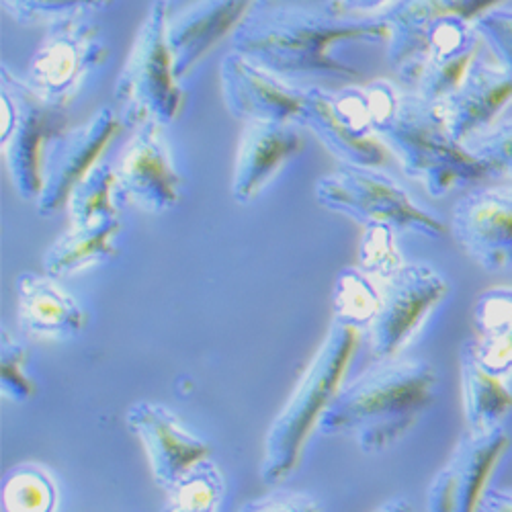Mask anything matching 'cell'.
<instances>
[{"instance_id": "6da1fadb", "label": "cell", "mask_w": 512, "mask_h": 512, "mask_svg": "<svg viewBox=\"0 0 512 512\" xmlns=\"http://www.w3.org/2000/svg\"><path fill=\"white\" fill-rule=\"evenodd\" d=\"M383 15L357 17L336 0H256L232 35V48L295 84H353L361 72L336 58L343 44H388Z\"/></svg>"}, {"instance_id": "7a4b0ae2", "label": "cell", "mask_w": 512, "mask_h": 512, "mask_svg": "<svg viewBox=\"0 0 512 512\" xmlns=\"http://www.w3.org/2000/svg\"><path fill=\"white\" fill-rule=\"evenodd\" d=\"M439 388L433 363L383 359L347 381L320 422L326 437H343L367 455L400 443L431 410Z\"/></svg>"}, {"instance_id": "3957f363", "label": "cell", "mask_w": 512, "mask_h": 512, "mask_svg": "<svg viewBox=\"0 0 512 512\" xmlns=\"http://www.w3.org/2000/svg\"><path fill=\"white\" fill-rule=\"evenodd\" d=\"M363 338L365 332L359 328L332 322L322 345L265 435L259 472L267 486L277 488L297 472L312 435L320 429L324 414L347 383Z\"/></svg>"}, {"instance_id": "277c9868", "label": "cell", "mask_w": 512, "mask_h": 512, "mask_svg": "<svg viewBox=\"0 0 512 512\" xmlns=\"http://www.w3.org/2000/svg\"><path fill=\"white\" fill-rule=\"evenodd\" d=\"M375 138L394 154L402 173L439 199L494 177L492 170L455 140L437 107L416 95L402 93L394 117Z\"/></svg>"}, {"instance_id": "5b68a950", "label": "cell", "mask_w": 512, "mask_h": 512, "mask_svg": "<svg viewBox=\"0 0 512 512\" xmlns=\"http://www.w3.org/2000/svg\"><path fill=\"white\" fill-rule=\"evenodd\" d=\"M166 37V0L150 5L117 76L113 97L125 125H173L187 103Z\"/></svg>"}, {"instance_id": "8992f818", "label": "cell", "mask_w": 512, "mask_h": 512, "mask_svg": "<svg viewBox=\"0 0 512 512\" xmlns=\"http://www.w3.org/2000/svg\"><path fill=\"white\" fill-rule=\"evenodd\" d=\"M316 201L324 209L361 224H386L398 234H416L439 240L447 224L424 209L404 185L379 170V166L340 164L334 173L316 183Z\"/></svg>"}, {"instance_id": "52a82bcc", "label": "cell", "mask_w": 512, "mask_h": 512, "mask_svg": "<svg viewBox=\"0 0 512 512\" xmlns=\"http://www.w3.org/2000/svg\"><path fill=\"white\" fill-rule=\"evenodd\" d=\"M0 146L21 199L37 201L48 144L68 127L66 109L39 99L9 66L0 72Z\"/></svg>"}, {"instance_id": "ba28073f", "label": "cell", "mask_w": 512, "mask_h": 512, "mask_svg": "<svg viewBox=\"0 0 512 512\" xmlns=\"http://www.w3.org/2000/svg\"><path fill=\"white\" fill-rule=\"evenodd\" d=\"M109 48L89 13L58 19L29 60L25 82L46 103L68 109L87 80L105 66Z\"/></svg>"}, {"instance_id": "9c48e42d", "label": "cell", "mask_w": 512, "mask_h": 512, "mask_svg": "<svg viewBox=\"0 0 512 512\" xmlns=\"http://www.w3.org/2000/svg\"><path fill=\"white\" fill-rule=\"evenodd\" d=\"M379 285L381 304L365 332L375 361L402 357L451 293L449 279L426 263H406Z\"/></svg>"}, {"instance_id": "30bf717a", "label": "cell", "mask_w": 512, "mask_h": 512, "mask_svg": "<svg viewBox=\"0 0 512 512\" xmlns=\"http://www.w3.org/2000/svg\"><path fill=\"white\" fill-rule=\"evenodd\" d=\"M117 109L103 107L78 127H66L52 138L41 168V193L35 201L41 218H52L68 205L72 189L103 162V154L123 132Z\"/></svg>"}, {"instance_id": "8fae6325", "label": "cell", "mask_w": 512, "mask_h": 512, "mask_svg": "<svg viewBox=\"0 0 512 512\" xmlns=\"http://www.w3.org/2000/svg\"><path fill=\"white\" fill-rule=\"evenodd\" d=\"M510 449L504 426L486 435L465 431L426 490V512H480Z\"/></svg>"}, {"instance_id": "7c38bea8", "label": "cell", "mask_w": 512, "mask_h": 512, "mask_svg": "<svg viewBox=\"0 0 512 512\" xmlns=\"http://www.w3.org/2000/svg\"><path fill=\"white\" fill-rule=\"evenodd\" d=\"M449 230L486 273L512 271V183L484 185L463 195L453 207Z\"/></svg>"}, {"instance_id": "4fadbf2b", "label": "cell", "mask_w": 512, "mask_h": 512, "mask_svg": "<svg viewBox=\"0 0 512 512\" xmlns=\"http://www.w3.org/2000/svg\"><path fill=\"white\" fill-rule=\"evenodd\" d=\"M256 0H166V37L181 80L238 29Z\"/></svg>"}, {"instance_id": "5bb4252c", "label": "cell", "mask_w": 512, "mask_h": 512, "mask_svg": "<svg viewBox=\"0 0 512 512\" xmlns=\"http://www.w3.org/2000/svg\"><path fill=\"white\" fill-rule=\"evenodd\" d=\"M148 457L154 484L164 492L195 465L211 459V445L191 433L181 418L164 404L138 400L125 414Z\"/></svg>"}, {"instance_id": "9a60e30c", "label": "cell", "mask_w": 512, "mask_h": 512, "mask_svg": "<svg viewBox=\"0 0 512 512\" xmlns=\"http://www.w3.org/2000/svg\"><path fill=\"white\" fill-rule=\"evenodd\" d=\"M220 82L228 111L242 123L300 121L306 103V89L271 74L236 50L224 56Z\"/></svg>"}, {"instance_id": "2e32d148", "label": "cell", "mask_w": 512, "mask_h": 512, "mask_svg": "<svg viewBox=\"0 0 512 512\" xmlns=\"http://www.w3.org/2000/svg\"><path fill=\"white\" fill-rule=\"evenodd\" d=\"M119 193L150 213H164L179 205L183 177L175 166L162 127L146 123L136 127L117 168Z\"/></svg>"}, {"instance_id": "e0dca14e", "label": "cell", "mask_w": 512, "mask_h": 512, "mask_svg": "<svg viewBox=\"0 0 512 512\" xmlns=\"http://www.w3.org/2000/svg\"><path fill=\"white\" fill-rule=\"evenodd\" d=\"M297 123L281 121H250L238 142L232 197L240 205L252 203L259 197L306 146V138Z\"/></svg>"}, {"instance_id": "ac0fdd59", "label": "cell", "mask_w": 512, "mask_h": 512, "mask_svg": "<svg viewBox=\"0 0 512 512\" xmlns=\"http://www.w3.org/2000/svg\"><path fill=\"white\" fill-rule=\"evenodd\" d=\"M512 103V72L482 54L469 66L459 87L437 103L447 130L465 144L494 125Z\"/></svg>"}, {"instance_id": "d6986e66", "label": "cell", "mask_w": 512, "mask_h": 512, "mask_svg": "<svg viewBox=\"0 0 512 512\" xmlns=\"http://www.w3.org/2000/svg\"><path fill=\"white\" fill-rule=\"evenodd\" d=\"M19 326L33 338L70 340L84 332L89 314L56 277L25 271L15 281Z\"/></svg>"}, {"instance_id": "ffe728a7", "label": "cell", "mask_w": 512, "mask_h": 512, "mask_svg": "<svg viewBox=\"0 0 512 512\" xmlns=\"http://www.w3.org/2000/svg\"><path fill=\"white\" fill-rule=\"evenodd\" d=\"M502 0H398L383 17L390 25L388 60L398 72L410 64L422 44V35L433 21L443 17H463L476 21L482 13L498 7Z\"/></svg>"}, {"instance_id": "44dd1931", "label": "cell", "mask_w": 512, "mask_h": 512, "mask_svg": "<svg viewBox=\"0 0 512 512\" xmlns=\"http://www.w3.org/2000/svg\"><path fill=\"white\" fill-rule=\"evenodd\" d=\"M459 377L465 431L486 435L502 429L512 414V383L480 363L472 338L459 349Z\"/></svg>"}, {"instance_id": "7402d4cb", "label": "cell", "mask_w": 512, "mask_h": 512, "mask_svg": "<svg viewBox=\"0 0 512 512\" xmlns=\"http://www.w3.org/2000/svg\"><path fill=\"white\" fill-rule=\"evenodd\" d=\"M297 125L308 130L320 144L340 162L359 166H379L386 160V146L373 136H361L340 119L332 107L330 91L324 87H308L306 103Z\"/></svg>"}, {"instance_id": "603a6c76", "label": "cell", "mask_w": 512, "mask_h": 512, "mask_svg": "<svg viewBox=\"0 0 512 512\" xmlns=\"http://www.w3.org/2000/svg\"><path fill=\"white\" fill-rule=\"evenodd\" d=\"M119 234V218L93 226H70L44 254L46 275L62 279L107 265L119 254Z\"/></svg>"}, {"instance_id": "cb8c5ba5", "label": "cell", "mask_w": 512, "mask_h": 512, "mask_svg": "<svg viewBox=\"0 0 512 512\" xmlns=\"http://www.w3.org/2000/svg\"><path fill=\"white\" fill-rule=\"evenodd\" d=\"M474 351L480 363L496 375L512 379V287H492L480 293L474 306Z\"/></svg>"}, {"instance_id": "d4e9b609", "label": "cell", "mask_w": 512, "mask_h": 512, "mask_svg": "<svg viewBox=\"0 0 512 512\" xmlns=\"http://www.w3.org/2000/svg\"><path fill=\"white\" fill-rule=\"evenodd\" d=\"M160 512H220L226 498V478L220 465L205 459L164 490Z\"/></svg>"}, {"instance_id": "484cf974", "label": "cell", "mask_w": 512, "mask_h": 512, "mask_svg": "<svg viewBox=\"0 0 512 512\" xmlns=\"http://www.w3.org/2000/svg\"><path fill=\"white\" fill-rule=\"evenodd\" d=\"M117 168L99 162L70 193L68 216L72 226H93L119 218Z\"/></svg>"}, {"instance_id": "4316f807", "label": "cell", "mask_w": 512, "mask_h": 512, "mask_svg": "<svg viewBox=\"0 0 512 512\" xmlns=\"http://www.w3.org/2000/svg\"><path fill=\"white\" fill-rule=\"evenodd\" d=\"M0 504L3 512H58L60 490L44 465L19 463L3 480Z\"/></svg>"}, {"instance_id": "83f0119b", "label": "cell", "mask_w": 512, "mask_h": 512, "mask_svg": "<svg viewBox=\"0 0 512 512\" xmlns=\"http://www.w3.org/2000/svg\"><path fill=\"white\" fill-rule=\"evenodd\" d=\"M381 304V285L361 267H347L338 273L332 306L334 320L367 332Z\"/></svg>"}, {"instance_id": "f1b7e54d", "label": "cell", "mask_w": 512, "mask_h": 512, "mask_svg": "<svg viewBox=\"0 0 512 512\" xmlns=\"http://www.w3.org/2000/svg\"><path fill=\"white\" fill-rule=\"evenodd\" d=\"M396 236L398 232L386 224H369L363 230L359 267L379 283L390 279L406 265Z\"/></svg>"}, {"instance_id": "f546056e", "label": "cell", "mask_w": 512, "mask_h": 512, "mask_svg": "<svg viewBox=\"0 0 512 512\" xmlns=\"http://www.w3.org/2000/svg\"><path fill=\"white\" fill-rule=\"evenodd\" d=\"M7 15L19 25L54 23L58 19L109 9L115 0H0Z\"/></svg>"}, {"instance_id": "4dcf8cb0", "label": "cell", "mask_w": 512, "mask_h": 512, "mask_svg": "<svg viewBox=\"0 0 512 512\" xmlns=\"http://www.w3.org/2000/svg\"><path fill=\"white\" fill-rule=\"evenodd\" d=\"M29 353L17 338L3 330L0 338V392L11 402L25 404L35 398L37 386L27 371Z\"/></svg>"}, {"instance_id": "1f68e13d", "label": "cell", "mask_w": 512, "mask_h": 512, "mask_svg": "<svg viewBox=\"0 0 512 512\" xmlns=\"http://www.w3.org/2000/svg\"><path fill=\"white\" fill-rule=\"evenodd\" d=\"M465 146L492 170L494 177L512 179V117L498 119L482 134L469 138Z\"/></svg>"}, {"instance_id": "d6a6232c", "label": "cell", "mask_w": 512, "mask_h": 512, "mask_svg": "<svg viewBox=\"0 0 512 512\" xmlns=\"http://www.w3.org/2000/svg\"><path fill=\"white\" fill-rule=\"evenodd\" d=\"M474 25L492 58L512 72V9L494 7L482 13Z\"/></svg>"}, {"instance_id": "836d02e7", "label": "cell", "mask_w": 512, "mask_h": 512, "mask_svg": "<svg viewBox=\"0 0 512 512\" xmlns=\"http://www.w3.org/2000/svg\"><path fill=\"white\" fill-rule=\"evenodd\" d=\"M238 512H322V506L308 492L273 490L244 502Z\"/></svg>"}, {"instance_id": "e575fe53", "label": "cell", "mask_w": 512, "mask_h": 512, "mask_svg": "<svg viewBox=\"0 0 512 512\" xmlns=\"http://www.w3.org/2000/svg\"><path fill=\"white\" fill-rule=\"evenodd\" d=\"M336 3L349 15L373 17V15L386 13L390 7L398 3V0H336Z\"/></svg>"}, {"instance_id": "d590c367", "label": "cell", "mask_w": 512, "mask_h": 512, "mask_svg": "<svg viewBox=\"0 0 512 512\" xmlns=\"http://www.w3.org/2000/svg\"><path fill=\"white\" fill-rule=\"evenodd\" d=\"M480 512H512V490L490 488L480 506Z\"/></svg>"}, {"instance_id": "8d00e7d4", "label": "cell", "mask_w": 512, "mask_h": 512, "mask_svg": "<svg viewBox=\"0 0 512 512\" xmlns=\"http://www.w3.org/2000/svg\"><path fill=\"white\" fill-rule=\"evenodd\" d=\"M371 512H414V504L406 496H394V498H390L386 502H381Z\"/></svg>"}]
</instances>
